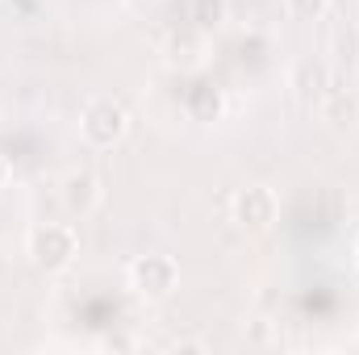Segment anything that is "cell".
<instances>
[{"instance_id":"9","label":"cell","mask_w":359,"mask_h":355,"mask_svg":"<svg viewBox=\"0 0 359 355\" xmlns=\"http://www.w3.org/2000/svg\"><path fill=\"white\" fill-rule=\"evenodd\" d=\"M330 8V0H284V13L292 21H322Z\"/></svg>"},{"instance_id":"12","label":"cell","mask_w":359,"mask_h":355,"mask_svg":"<svg viewBox=\"0 0 359 355\" xmlns=\"http://www.w3.org/2000/svg\"><path fill=\"white\" fill-rule=\"evenodd\" d=\"M4 176H8V168H4V159H0V184H4Z\"/></svg>"},{"instance_id":"4","label":"cell","mask_w":359,"mask_h":355,"mask_svg":"<svg viewBox=\"0 0 359 355\" xmlns=\"http://www.w3.org/2000/svg\"><path fill=\"white\" fill-rule=\"evenodd\" d=\"M276 217H280V201H276V192H271L268 184L238 188V196H234V222L243 230H268Z\"/></svg>"},{"instance_id":"8","label":"cell","mask_w":359,"mask_h":355,"mask_svg":"<svg viewBox=\"0 0 359 355\" xmlns=\"http://www.w3.org/2000/svg\"><path fill=\"white\" fill-rule=\"evenodd\" d=\"M168 63L172 67H196L201 63V38L196 34H172L168 38Z\"/></svg>"},{"instance_id":"6","label":"cell","mask_w":359,"mask_h":355,"mask_svg":"<svg viewBox=\"0 0 359 355\" xmlns=\"http://www.w3.org/2000/svg\"><path fill=\"white\" fill-rule=\"evenodd\" d=\"M59 192H63L67 213H76V217H92V213H96V205H100V196H104L100 180L92 176V172H67Z\"/></svg>"},{"instance_id":"1","label":"cell","mask_w":359,"mask_h":355,"mask_svg":"<svg viewBox=\"0 0 359 355\" xmlns=\"http://www.w3.org/2000/svg\"><path fill=\"white\" fill-rule=\"evenodd\" d=\"M80 243H76V230L63 226V222H42L29 230L25 239V255L38 272H63V267L76 260Z\"/></svg>"},{"instance_id":"2","label":"cell","mask_w":359,"mask_h":355,"mask_svg":"<svg viewBox=\"0 0 359 355\" xmlns=\"http://www.w3.org/2000/svg\"><path fill=\"white\" fill-rule=\"evenodd\" d=\"M126 130H130V117H126L121 100H113V96H92L80 113V134L88 147H100V151L117 147L126 138Z\"/></svg>"},{"instance_id":"10","label":"cell","mask_w":359,"mask_h":355,"mask_svg":"<svg viewBox=\"0 0 359 355\" xmlns=\"http://www.w3.org/2000/svg\"><path fill=\"white\" fill-rule=\"evenodd\" d=\"M330 46H334V59H339V63H355V55H359V38H355V29H334Z\"/></svg>"},{"instance_id":"7","label":"cell","mask_w":359,"mask_h":355,"mask_svg":"<svg viewBox=\"0 0 359 355\" xmlns=\"http://www.w3.org/2000/svg\"><path fill=\"white\" fill-rule=\"evenodd\" d=\"M318 117L330 126V130H351L359 126V92L355 88H326V96L318 100Z\"/></svg>"},{"instance_id":"11","label":"cell","mask_w":359,"mask_h":355,"mask_svg":"<svg viewBox=\"0 0 359 355\" xmlns=\"http://www.w3.org/2000/svg\"><path fill=\"white\" fill-rule=\"evenodd\" d=\"M217 13H222V0H196V21H217Z\"/></svg>"},{"instance_id":"3","label":"cell","mask_w":359,"mask_h":355,"mask_svg":"<svg viewBox=\"0 0 359 355\" xmlns=\"http://www.w3.org/2000/svg\"><path fill=\"white\" fill-rule=\"evenodd\" d=\"M180 284V267L172 255H138L134 264H130V288L142 297V301H163V297H172Z\"/></svg>"},{"instance_id":"5","label":"cell","mask_w":359,"mask_h":355,"mask_svg":"<svg viewBox=\"0 0 359 355\" xmlns=\"http://www.w3.org/2000/svg\"><path fill=\"white\" fill-rule=\"evenodd\" d=\"M330 84H334V72H330V63L318 59V55H313V59H297L292 72H288V88H292V96H297L301 105H318Z\"/></svg>"}]
</instances>
